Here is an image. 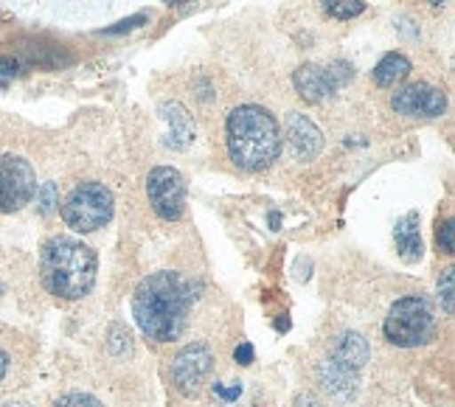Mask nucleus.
Returning <instances> with one entry per match:
<instances>
[{
  "label": "nucleus",
  "mask_w": 455,
  "mask_h": 407,
  "mask_svg": "<svg viewBox=\"0 0 455 407\" xmlns=\"http://www.w3.org/2000/svg\"><path fill=\"white\" fill-rule=\"evenodd\" d=\"M141 23H147V14H135V17H130V20H121V23H116L113 28L104 31V34H121V31H130V28L141 26Z\"/></svg>",
  "instance_id": "nucleus-23"
},
{
  "label": "nucleus",
  "mask_w": 455,
  "mask_h": 407,
  "mask_svg": "<svg viewBox=\"0 0 455 407\" xmlns=\"http://www.w3.org/2000/svg\"><path fill=\"white\" fill-rule=\"evenodd\" d=\"M439 300H442V307H444L447 315L455 312V270L452 267H447L442 281H439Z\"/></svg>",
  "instance_id": "nucleus-18"
},
{
  "label": "nucleus",
  "mask_w": 455,
  "mask_h": 407,
  "mask_svg": "<svg viewBox=\"0 0 455 407\" xmlns=\"http://www.w3.org/2000/svg\"><path fill=\"white\" fill-rule=\"evenodd\" d=\"M212 348L205 343H191L186 348L178 351V357L172 360V385L174 391L183 394V396H195L205 377L212 374Z\"/></svg>",
  "instance_id": "nucleus-9"
},
{
  "label": "nucleus",
  "mask_w": 455,
  "mask_h": 407,
  "mask_svg": "<svg viewBox=\"0 0 455 407\" xmlns=\"http://www.w3.org/2000/svg\"><path fill=\"white\" fill-rule=\"evenodd\" d=\"M130 331L124 326H113L110 329V340H108V348L110 354H116V357H127V354L132 351V343H130Z\"/></svg>",
  "instance_id": "nucleus-19"
},
{
  "label": "nucleus",
  "mask_w": 455,
  "mask_h": 407,
  "mask_svg": "<svg viewBox=\"0 0 455 407\" xmlns=\"http://www.w3.org/2000/svg\"><path fill=\"white\" fill-rule=\"evenodd\" d=\"M54 407H101V402L91 394H65L54 402Z\"/></svg>",
  "instance_id": "nucleus-21"
},
{
  "label": "nucleus",
  "mask_w": 455,
  "mask_h": 407,
  "mask_svg": "<svg viewBox=\"0 0 455 407\" xmlns=\"http://www.w3.org/2000/svg\"><path fill=\"white\" fill-rule=\"evenodd\" d=\"M147 194L155 214L166 222H178L186 208V180L178 169L157 166L147 177Z\"/></svg>",
  "instance_id": "nucleus-8"
},
{
  "label": "nucleus",
  "mask_w": 455,
  "mask_h": 407,
  "mask_svg": "<svg viewBox=\"0 0 455 407\" xmlns=\"http://www.w3.org/2000/svg\"><path fill=\"white\" fill-rule=\"evenodd\" d=\"M37 194V174L20 155H0V214H14Z\"/></svg>",
  "instance_id": "nucleus-7"
},
{
  "label": "nucleus",
  "mask_w": 455,
  "mask_h": 407,
  "mask_svg": "<svg viewBox=\"0 0 455 407\" xmlns=\"http://www.w3.org/2000/svg\"><path fill=\"white\" fill-rule=\"evenodd\" d=\"M195 300V290L180 273L161 270L147 275L132 295L135 323L149 340L172 343L186 329V317Z\"/></svg>",
  "instance_id": "nucleus-1"
},
{
  "label": "nucleus",
  "mask_w": 455,
  "mask_h": 407,
  "mask_svg": "<svg viewBox=\"0 0 455 407\" xmlns=\"http://www.w3.org/2000/svg\"><path fill=\"white\" fill-rule=\"evenodd\" d=\"M352 79H355L352 62L335 60L329 68L312 65V62L301 65L299 70H295L292 84H295V91H299V96L304 101L318 104V101H326L329 96H335L340 87H346Z\"/></svg>",
  "instance_id": "nucleus-6"
},
{
  "label": "nucleus",
  "mask_w": 455,
  "mask_h": 407,
  "mask_svg": "<svg viewBox=\"0 0 455 407\" xmlns=\"http://www.w3.org/2000/svg\"><path fill=\"white\" fill-rule=\"evenodd\" d=\"M439 242H442V251L444 253H452V219H447L439 231Z\"/></svg>",
  "instance_id": "nucleus-24"
},
{
  "label": "nucleus",
  "mask_w": 455,
  "mask_h": 407,
  "mask_svg": "<svg viewBox=\"0 0 455 407\" xmlns=\"http://www.w3.org/2000/svg\"><path fill=\"white\" fill-rule=\"evenodd\" d=\"M0 292H4V287H0Z\"/></svg>",
  "instance_id": "nucleus-28"
},
{
  "label": "nucleus",
  "mask_w": 455,
  "mask_h": 407,
  "mask_svg": "<svg viewBox=\"0 0 455 407\" xmlns=\"http://www.w3.org/2000/svg\"><path fill=\"white\" fill-rule=\"evenodd\" d=\"M329 357L360 374V368L369 363V343H365L357 331H343L340 338H338V343H335V348H331Z\"/></svg>",
  "instance_id": "nucleus-13"
},
{
  "label": "nucleus",
  "mask_w": 455,
  "mask_h": 407,
  "mask_svg": "<svg viewBox=\"0 0 455 407\" xmlns=\"http://www.w3.org/2000/svg\"><path fill=\"white\" fill-rule=\"evenodd\" d=\"M6 371H9V354L0 348V379L6 377Z\"/></svg>",
  "instance_id": "nucleus-26"
},
{
  "label": "nucleus",
  "mask_w": 455,
  "mask_h": 407,
  "mask_svg": "<svg viewBox=\"0 0 455 407\" xmlns=\"http://www.w3.org/2000/svg\"><path fill=\"white\" fill-rule=\"evenodd\" d=\"M60 211L68 227H74L79 234H93L113 219L116 200H113V191L104 183L87 180L68 194Z\"/></svg>",
  "instance_id": "nucleus-4"
},
{
  "label": "nucleus",
  "mask_w": 455,
  "mask_h": 407,
  "mask_svg": "<svg viewBox=\"0 0 455 407\" xmlns=\"http://www.w3.org/2000/svg\"><path fill=\"white\" fill-rule=\"evenodd\" d=\"M228 152L244 172L267 169L282 152V127L270 110L259 104H239L228 116Z\"/></svg>",
  "instance_id": "nucleus-3"
},
{
  "label": "nucleus",
  "mask_w": 455,
  "mask_h": 407,
  "mask_svg": "<svg viewBox=\"0 0 455 407\" xmlns=\"http://www.w3.org/2000/svg\"><path fill=\"white\" fill-rule=\"evenodd\" d=\"M363 0H326L323 4V12L329 17H338V20H352V17L363 14Z\"/></svg>",
  "instance_id": "nucleus-17"
},
{
  "label": "nucleus",
  "mask_w": 455,
  "mask_h": 407,
  "mask_svg": "<svg viewBox=\"0 0 455 407\" xmlns=\"http://www.w3.org/2000/svg\"><path fill=\"white\" fill-rule=\"evenodd\" d=\"M385 338L399 348L425 346L433 338V312L422 295H405L388 309L385 317Z\"/></svg>",
  "instance_id": "nucleus-5"
},
{
  "label": "nucleus",
  "mask_w": 455,
  "mask_h": 407,
  "mask_svg": "<svg viewBox=\"0 0 455 407\" xmlns=\"http://www.w3.org/2000/svg\"><path fill=\"white\" fill-rule=\"evenodd\" d=\"M394 239H396V247H399V256L405 261L422 259L425 244H422V236H419V214H416V211H411V214H405L396 222Z\"/></svg>",
  "instance_id": "nucleus-14"
},
{
  "label": "nucleus",
  "mask_w": 455,
  "mask_h": 407,
  "mask_svg": "<svg viewBox=\"0 0 455 407\" xmlns=\"http://www.w3.org/2000/svg\"><path fill=\"white\" fill-rule=\"evenodd\" d=\"M234 357H236V363H239V365H251V363H253V346H251V343L236 346Z\"/></svg>",
  "instance_id": "nucleus-25"
},
{
  "label": "nucleus",
  "mask_w": 455,
  "mask_h": 407,
  "mask_svg": "<svg viewBox=\"0 0 455 407\" xmlns=\"http://www.w3.org/2000/svg\"><path fill=\"white\" fill-rule=\"evenodd\" d=\"M391 108L408 118H439L447 110V96L439 87L416 82L408 87H399L391 96Z\"/></svg>",
  "instance_id": "nucleus-10"
},
{
  "label": "nucleus",
  "mask_w": 455,
  "mask_h": 407,
  "mask_svg": "<svg viewBox=\"0 0 455 407\" xmlns=\"http://www.w3.org/2000/svg\"><path fill=\"white\" fill-rule=\"evenodd\" d=\"M214 394L222 396L225 402H234V399L242 396V385H239V382H234V385H222V382H217V385H214Z\"/></svg>",
  "instance_id": "nucleus-22"
},
{
  "label": "nucleus",
  "mask_w": 455,
  "mask_h": 407,
  "mask_svg": "<svg viewBox=\"0 0 455 407\" xmlns=\"http://www.w3.org/2000/svg\"><path fill=\"white\" fill-rule=\"evenodd\" d=\"M99 256L91 244L74 236H51L40 253V275L51 295L79 300L96 284Z\"/></svg>",
  "instance_id": "nucleus-2"
},
{
  "label": "nucleus",
  "mask_w": 455,
  "mask_h": 407,
  "mask_svg": "<svg viewBox=\"0 0 455 407\" xmlns=\"http://www.w3.org/2000/svg\"><path fill=\"white\" fill-rule=\"evenodd\" d=\"M411 74V60L405 54H385L377 68H374V82L379 87H394L396 82H402Z\"/></svg>",
  "instance_id": "nucleus-16"
},
{
  "label": "nucleus",
  "mask_w": 455,
  "mask_h": 407,
  "mask_svg": "<svg viewBox=\"0 0 455 407\" xmlns=\"http://www.w3.org/2000/svg\"><path fill=\"white\" fill-rule=\"evenodd\" d=\"M4 407H31L28 402H9V404H4Z\"/></svg>",
  "instance_id": "nucleus-27"
},
{
  "label": "nucleus",
  "mask_w": 455,
  "mask_h": 407,
  "mask_svg": "<svg viewBox=\"0 0 455 407\" xmlns=\"http://www.w3.org/2000/svg\"><path fill=\"white\" fill-rule=\"evenodd\" d=\"M318 382L323 385V391L331 396V399H338V402H348V399H355L357 394V371L352 368H346L340 363H335L331 357H326L321 365H318Z\"/></svg>",
  "instance_id": "nucleus-12"
},
{
  "label": "nucleus",
  "mask_w": 455,
  "mask_h": 407,
  "mask_svg": "<svg viewBox=\"0 0 455 407\" xmlns=\"http://www.w3.org/2000/svg\"><path fill=\"white\" fill-rule=\"evenodd\" d=\"M287 144L290 152L295 155V161H312L323 149V135L307 116L292 113L287 118Z\"/></svg>",
  "instance_id": "nucleus-11"
},
{
  "label": "nucleus",
  "mask_w": 455,
  "mask_h": 407,
  "mask_svg": "<svg viewBox=\"0 0 455 407\" xmlns=\"http://www.w3.org/2000/svg\"><path fill=\"white\" fill-rule=\"evenodd\" d=\"M164 118L169 124V138H166V144L169 147H186L191 135H195V127H191V118L186 113V108H180L178 101H172V104H164Z\"/></svg>",
  "instance_id": "nucleus-15"
},
{
  "label": "nucleus",
  "mask_w": 455,
  "mask_h": 407,
  "mask_svg": "<svg viewBox=\"0 0 455 407\" xmlns=\"http://www.w3.org/2000/svg\"><path fill=\"white\" fill-rule=\"evenodd\" d=\"M37 205H40V214H51L57 203V186L54 183H43L37 186Z\"/></svg>",
  "instance_id": "nucleus-20"
}]
</instances>
